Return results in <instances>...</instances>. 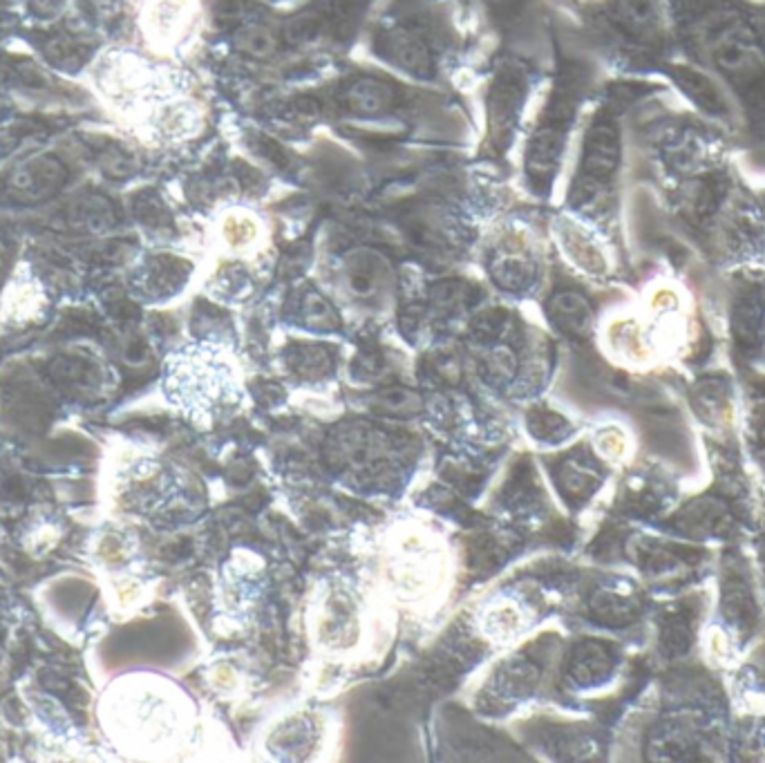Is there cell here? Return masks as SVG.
Segmentation results:
<instances>
[{
    "instance_id": "obj_1",
    "label": "cell",
    "mask_w": 765,
    "mask_h": 763,
    "mask_svg": "<svg viewBox=\"0 0 765 763\" xmlns=\"http://www.w3.org/2000/svg\"><path fill=\"white\" fill-rule=\"evenodd\" d=\"M166 386L177 403L196 417H209L220 403L240 399L237 378L224 352L211 345L190 347L168 365Z\"/></svg>"
},
{
    "instance_id": "obj_2",
    "label": "cell",
    "mask_w": 765,
    "mask_h": 763,
    "mask_svg": "<svg viewBox=\"0 0 765 763\" xmlns=\"http://www.w3.org/2000/svg\"><path fill=\"white\" fill-rule=\"evenodd\" d=\"M386 571L399 598L421 600L430 596L443 578V553L425 531L403 529L390 540Z\"/></svg>"
},
{
    "instance_id": "obj_3",
    "label": "cell",
    "mask_w": 765,
    "mask_h": 763,
    "mask_svg": "<svg viewBox=\"0 0 765 763\" xmlns=\"http://www.w3.org/2000/svg\"><path fill=\"white\" fill-rule=\"evenodd\" d=\"M363 600L345 580H330L309 607V631L318 648L350 652L363 639Z\"/></svg>"
},
{
    "instance_id": "obj_4",
    "label": "cell",
    "mask_w": 765,
    "mask_h": 763,
    "mask_svg": "<svg viewBox=\"0 0 765 763\" xmlns=\"http://www.w3.org/2000/svg\"><path fill=\"white\" fill-rule=\"evenodd\" d=\"M620 166V131L611 117H600L587 133L583 153V198H596L607 188Z\"/></svg>"
},
{
    "instance_id": "obj_5",
    "label": "cell",
    "mask_w": 765,
    "mask_h": 763,
    "mask_svg": "<svg viewBox=\"0 0 765 763\" xmlns=\"http://www.w3.org/2000/svg\"><path fill=\"white\" fill-rule=\"evenodd\" d=\"M524 97V75L515 68H506L497 75L490 99H488V123L495 144H503L506 135H510L522 106Z\"/></svg>"
},
{
    "instance_id": "obj_6",
    "label": "cell",
    "mask_w": 765,
    "mask_h": 763,
    "mask_svg": "<svg viewBox=\"0 0 765 763\" xmlns=\"http://www.w3.org/2000/svg\"><path fill=\"white\" fill-rule=\"evenodd\" d=\"M263 562L255 555L240 553L231 560L226 576H224V605L231 609V613H246L263 589Z\"/></svg>"
},
{
    "instance_id": "obj_7",
    "label": "cell",
    "mask_w": 765,
    "mask_h": 763,
    "mask_svg": "<svg viewBox=\"0 0 765 763\" xmlns=\"http://www.w3.org/2000/svg\"><path fill=\"white\" fill-rule=\"evenodd\" d=\"M732 332L741 352L754 354L761 350L765 339V294L758 287L739 291L732 307Z\"/></svg>"
},
{
    "instance_id": "obj_8",
    "label": "cell",
    "mask_w": 765,
    "mask_h": 763,
    "mask_svg": "<svg viewBox=\"0 0 765 763\" xmlns=\"http://www.w3.org/2000/svg\"><path fill=\"white\" fill-rule=\"evenodd\" d=\"M529 627V613L522 600L508 594L495 596L481 616V629L488 635V641L495 645H503L515 641L520 633Z\"/></svg>"
},
{
    "instance_id": "obj_9",
    "label": "cell",
    "mask_w": 765,
    "mask_h": 763,
    "mask_svg": "<svg viewBox=\"0 0 765 763\" xmlns=\"http://www.w3.org/2000/svg\"><path fill=\"white\" fill-rule=\"evenodd\" d=\"M321 739V728L311 715H296L276 726L269 737V750L280 759H307Z\"/></svg>"
},
{
    "instance_id": "obj_10",
    "label": "cell",
    "mask_w": 765,
    "mask_h": 763,
    "mask_svg": "<svg viewBox=\"0 0 765 763\" xmlns=\"http://www.w3.org/2000/svg\"><path fill=\"white\" fill-rule=\"evenodd\" d=\"M616 16L635 38L650 43L661 36L663 21L656 0H616Z\"/></svg>"
},
{
    "instance_id": "obj_11",
    "label": "cell",
    "mask_w": 765,
    "mask_h": 763,
    "mask_svg": "<svg viewBox=\"0 0 765 763\" xmlns=\"http://www.w3.org/2000/svg\"><path fill=\"white\" fill-rule=\"evenodd\" d=\"M382 52L408 73L428 75L432 68V56L428 45L408 30H395L382 36Z\"/></svg>"
},
{
    "instance_id": "obj_12",
    "label": "cell",
    "mask_w": 765,
    "mask_h": 763,
    "mask_svg": "<svg viewBox=\"0 0 765 763\" xmlns=\"http://www.w3.org/2000/svg\"><path fill=\"white\" fill-rule=\"evenodd\" d=\"M676 86L700 108L706 110L712 117H728L730 108L725 97L721 95V90L712 84L710 77H706L703 73H698L694 68L687 66H678L672 73Z\"/></svg>"
},
{
    "instance_id": "obj_13",
    "label": "cell",
    "mask_w": 765,
    "mask_h": 763,
    "mask_svg": "<svg viewBox=\"0 0 765 763\" xmlns=\"http://www.w3.org/2000/svg\"><path fill=\"white\" fill-rule=\"evenodd\" d=\"M345 101L350 110L358 114H382L395 106L397 92L388 81L363 77L350 84L345 92Z\"/></svg>"
},
{
    "instance_id": "obj_14",
    "label": "cell",
    "mask_w": 765,
    "mask_h": 763,
    "mask_svg": "<svg viewBox=\"0 0 765 763\" xmlns=\"http://www.w3.org/2000/svg\"><path fill=\"white\" fill-rule=\"evenodd\" d=\"M551 316L555 318V323L562 330H566L570 334L585 336L591 332V307L578 294H573V291L557 294L551 300Z\"/></svg>"
},
{
    "instance_id": "obj_15",
    "label": "cell",
    "mask_w": 765,
    "mask_h": 763,
    "mask_svg": "<svg viewBox=\"0 0 765 763\" xmlns=\"http://www.w3.org/2000/svg\"><path fill=\"white\" fill-rule=\"evenodd\" d=\"M382 276H386V272H382V261L372 256V253H361V256H354L350 261L347 283L350 289L361 298L374 296L382 283Z\"/></svg>"
},
{
    "instance_id": "obj_16",
    "label": "cell",
    "mask_w": 765,
    "mask_h": 763,
    "mask_svg": "<svg viewBox=\"0 0 765 763\" xmlns=\"http://www.w3.org/2000/svg\"><path fill=\"white\" fill-rule=\"evenodd\" d=\"M235 47L253 58H267L278 49L276 34L265 25H244L235 32Z\"/></svg>"
},
{
    "instance_id": "obj_17",
    "label": "cell",
    "mask_w": 765,
    "mask_h": 763,
    "mask_svg": "<svg viewBox=\"0 0 765 763\" xmlns=\"http://www.w3.org/2000/svg\"><path fill=\"white\" fill-rule=\"evenodd\" d=\"M562 237H564V246L568 251V256L578 263V267H583V269H587L591 274H602L605 272V261H602L600 251L594 246L591 240H587L576 229H564Z\"/></svg>"
},
{
    "instance_id": "obj_18",
    "label": "cell",
    "mask_w": 765,
    "mask_h": 763,
    "mask_svg": "<svg viewBox=\"0 0 765 763\" xmlns=\"http://www.w3.org/2000/svg\"><path fill=\"white\" fill-rule=\"evenodd\" d=\"M492 274L503 289H522L529 285L533 276V267L529 261L520 256H506L492 265Z\"/></svg>"
},
{
    "instance_id": "obj_19",
    "label": "cell",
    "mask_w": 765,
    "mask_h": 763,
    "mask_svg": "<svg viewBox=\"0 0 765 763\" xmlns=\"http://www.w3.org/2000/svg\"><path fill=\"white\" fill-rule=\"evenodd\" d=\"M304 316H307V323L311 328H318V330H332L339 325V318H336L332 305H328L318 294L307 296Z\"/></svg>"
},
{
    "instance_id": "obj_20",
    "label": "cell",
    "mask_w": 765,
    "mask_h": 763,
    "mask_svg": "<svg viewBox=\"0 0 765 763\" xmlns=\"http://www.w3.org/2000/svg\"><path fill=\"white\" fill-rule=\"evenodd\" d=\"M526 0H486L488 10L499 19H513L520 14Z\"/></svg>"
}]
</instances>
